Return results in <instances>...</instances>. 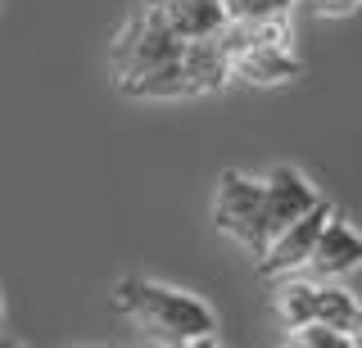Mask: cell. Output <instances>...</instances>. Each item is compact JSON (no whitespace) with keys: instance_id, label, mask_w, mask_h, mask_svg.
<instances>
[{"instance_id":"obj_11","label":"cell","mask_w":362,"mask_h":348,"mask_svg":"<svg viewBox=\"0 0 362 348\" xmlns=\"http://www.w3.org/2000/svg\"><path fill=\"white\" fill-rule=\"evenodd\" d=\"M272 303H276V321L286 325V330H294V325H303V321L317 317V280L303 276V272L281 276Z\"/></svg>"},{"instance_id":"obj_2","label":"cell","mask_w":362,"mask_h":348,"mask_svg":"<svg viewBox=\"0 0 362 348\" xmlns=\"http://www.w3.org/2000/svg\"><path fill=\"white\" fill-rule=\"evenodd\" d=\"M226 82H231L226 54L218 46V37H209V41H186L181 54L127 77L118 91L132 95V100H195V95L218 91Z\"/></svg>"},{"instance_id":"obj_4","label":"cell","mask_w":362,"mask_h":348,"mask_svg":"<svg viewBox=\"0 0 362 348\" xmlns=\"http://www.w3.org/2000/svg\"><path fill=\"white\" fill-rule=\"evenodd\" d=\"M213 227L226 240H235L240 249H249L254 258H263L272 231H267V199H263V176H249L226 167L213 190Z\"/></svg>"},{"instance_id":"obj_5","label":"cell","mask_w":362,"mask_h":348,"mask_svg":"<svg viewBox=\"0 0 362 348\" xmlns=\"http://www.w3.org/2000/svg\"><path fill=\"white\" fill-rule=\"evenodd\" d=\"M331 212H335L331 199H317L303 217H294L290 227H281L267 240L263 258H258V276H263V280H281L290 272H303L308 258H313V249H317V235H322V227L331 222Z\"/></svg>"},{"instance_id":"obj_15","label":"cell","mask_w":362,"mask_h":348,"mask_svg":"<svg viewBox=\"0 0 362 348\" xmlns=\"http://www.w3.org/2000/svg\"><path fill=\"white\" fill-rule=\"evenodd\" d=\"M0 317H5V303H0Z\"/></svg>"},{"instance_id":"obj_9","label":"cell","mask_w":362,"mask_h":348,"mask_svg":"<svg viewBox=\"0 0 362 348\" xmlns=\"http://www.w3.org/2000/svg\"><path fill=\"white\" fill-rule=\"evenodd\" d=\"M150 5L158 9V18H163L181 41H209V37H218L222 23H226L222 0H150Z\"/></svg>"},{"instance_id":"obj_1","label":"cell","mask_w":362,"mask_h":348,"mask_svg":"<svg viewBox=\"0 0 362 348\" xmlns=\"http://www.w3.org/2000/svg\"><path fill=\"white\" fill-rule=\"evenodd\" d=\"M109 303L113 312L132 317L154 344H173V348L218 344V312L190 289L158 285V280H145V276H122L113 285Z\"/></svg>"},{"instance_id":"obj_3","label":"cell","mask_w":362,"mask_h":348,"mask_svg":"<svg viewBox=\"0 0 362 348\" xmlns=\"http://www.w3.org/2000/svg\"><path fill=\"white\" fill-rule=\"evenodd\" d=\"M181 50H186V41H181L177 32L163 23V18H158V9L150 5V0H141V5L122 18V28L113 32L109 77H113V86H122L127 77L154 68V64L173 59V54H181Z\"/></svg>"},{"instance_id":"obj_8","label":"cell","mask_w":362,"mask_h":348,"mask_svg":"<svg viewBox=\"0 0 362 348\" xmlns=\"http://www.w3.org/2000/svg\"><path fill=\"white\" fill-rule=\"evenodd\" d=\"M263 199H267V231L276 235L281 227H290L294 217H303V212H308L322 195H317V186L299 172V167L276 163L263 176Z\"/></svg>"},{"instance_id":"obj_6","label":"cell","mask_w":362,"mask_h":348,"mask_svg":"<svg viewBox=\"0 0 362 348\" xmlns=\"http://www.w3.org/2000/svg\"><path fill=\"white\" fill-rule=\"evenodd\" d=\"M226 54V68H231L235 82L245 86H286L303 73L294 46H272V41H245V46L222 50Z\"/></svg>"},{"instance_id":"obj_7","label":"cell","mask_w":362,"mask_h":348,"mask_svg":"<svg viewBox=\"0 0 362 348\" xmlns=\"http://www.w3.org/2000/svg\"><path fill=\"white\" fill-rule=\"evenodd\" d=\"M358 267H362V231L335 208L331 222H326L322 235H317V249L308 258V267H303V276H313V280H344L349 272H358Z\"/></svg>"},{"instance_id":"obj_12","label":"cell","mask_w":362,"mask_h":348,"mask_svg":"<svg viewBox=\"0 0 362 348\" xmlns=\"http://www.w3.org/2000/svg\"><path fill=\"white\" fill-rule=\"evenodd\" d=\"M286 344H294V348H354L358 340L335 330V325H326V321H303L294 330H286Z\"/></svg>"},{"instance_id":"obj_14","label":"cell","mask_w":362,"mask_h":348,"mask_svg":"<svg viewBox=\"0 0 362 348\" xmlns=\"http://www.w3.org/2000/svg\"><path fill=\"white\" fill-rule=\"evenodd\" d=\"M299 5L317 18H349V14L362 9V0H299Z\"/></svg>"},{"instance_id":"obj_13","label":"cell","mask_w":362,"mask_h":348,"mask_svg":"<svg viewBox=\"0 0 362 348\" xmlns=\"http://www.w3.org/2000/svg\"><path fill=\"white\" fill-rule=\"evenodd\" d=\"M226 18H276V14H290L294 0H222Z\"/></svg>"},{"instance_id":"obj_10","label":"cell","mask_w":362,"mask_h":348,"mask_svg":"<svg viewBox=\"0 0 362 348\" xmlns=\"http://www.w3.org/2000/svg\"><path fill=\"white\" fill-rule=\"evenodd\" d=\"M313 321H326V325H335V330L362 340V303H358L354 289L339 285V280H317V317Z\"/></svg>"}]
</instances>
